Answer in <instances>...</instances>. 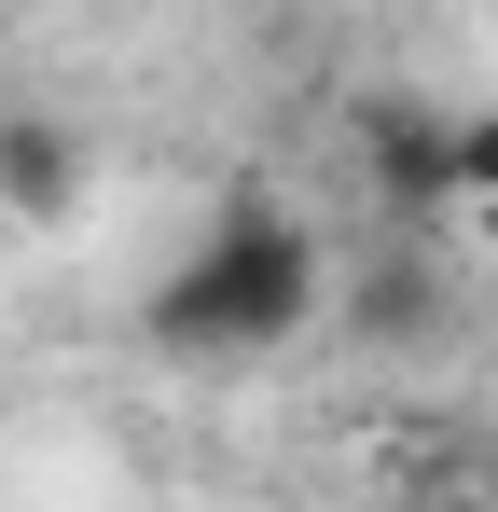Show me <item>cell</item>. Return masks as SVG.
<instances>
[{"label": "cell", "instance_id": "cell-1", "mask_svg": "<svg viewBox=\"0 0 498 512\" xmlns=\"http://www.w3.org/2000/svg\"><path fill=\"white\" fill-rule=\"evenodd\" d=\"M332 305V263L319 236L277 208V194H222L208 208V236L153 277V305H139V333L166 360H277V346H305Z\"/></svg>", "mask_w": 498, "mask_h": 512}, {"label": "cell", "instance_id": "cell-2", "mask_svg": "<svg viewBox=\"0 0 498 512\" xmlns=\"http://www.w3.org/2000/svg\"><path fill=\"white\" fill-rule=\"evenodd\" d=\"M360 180H374V208H388V222H443V208H457V111H443V97H360Z\"/></svg>", "mask_w": 498, "mask_h": 512}, {"label": "cell", "instance_id": "cell-3", "mask_svg": "<svg viewBox=\"0 0 498 512\" xmlns=\"http://www.w3.org/2000/svg\"><path fill=\"white\" fill-rule=\"evenodd\" d=\"M346 333H360V346H429V333H443V263L415 250V236L374 250L360 277H346Z\"/></svg>", "mask_w": 498, "mask_h": 512}, {"label": "cell", "instance_id": "cell-4", "mask_svg": "<svg viewBox=\"0 0 498 512\" xmlns=\"http://www.w3.org/2000/svg\"><path fill=\"white\" fill-rule=\"evenodd\" d=\"M70 194H83L70 111H0V208L14 222H70Z\"/></svg>", "mask_w": 498, "mask_h": 512}, {"label": "cell", "instance_id": "cell-5", "mask_svg": "<svg viewBox=\"0 0 498 512\" xmlns=\"http://www.w3.org/2000/svg\"><path fill=\"white\" fill-rule=\"evenodd\" d=\"M457 208L498 222V111H457Z\"/></svg>", "mask_w": 498, "mask_h": 512}]
</instances>
